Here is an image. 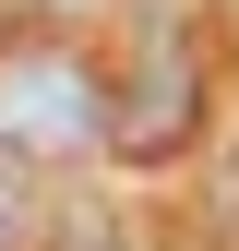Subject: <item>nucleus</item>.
I'll return each mask as SVG.
<instances>
[{
	"instance_id": "1",
	"label": "nucleus",
	"mask_w": 239,
	"mask_h": 251,
	"mask_svg": "<svg viewBox=\"0 0 239 251\" xmlns=\"http://www.w3.org/2000/svg\"><path fill=\"white\" fill-rule=\"evenodd\" d=\"M108 84L72 48H0V155H84Z\"/></svg>"
},
{
	"instance_id": "2",
	"label": "nucleus",
	"mask_w": 239,
	"mask_h": 251,
	"mask_svg": "<svg viewBox=\"0 0 239 251\" xmlns=\"http://www.w3.org/2000/svg\"><path fill=\"white\" fill-rule=\"evenodd\" d=\"M191 120H203L191 36H179V24H143V48H132V84L96 108V144H120L132 168H156V155H179V144H191Z\"/></svg>"
},
{
	"instance_id": "3",
	"label": "nucleus",
	"mask_w": 239,
	"mask_h": 251,
	"mask_svg": "<svg viewBox=\"0 0 239 251\" xmlns=\"http://www.w3.org/2000/svg\"><path fill=\"white\" fill-rule=\"evenodd\" d=\"M36 239H48V192L0 168V251H36Z\"/></svg>"
},
{
	"instance_id": "4",
	"label": "nucleus",
	"mask_w": 239,
	"mask_h": 251,
	"mask_svg": "<svg viewBox=\"0 0 239 251\" xmlns=\"http://www.w3.org/2000/svg\"><path fill=\"white\" fill-rule=\"evenodd\" d=\"M203 227H215V251H239V155L215 168V192H203Z\"/></svg>"
},
{
	"instance_id": "5",
	"label": "nucleus",
	"mask_w": 239,
	"mask_h": 251,
	"mask_svg": "<svg viewBox=\"0 0 239 251\" xmlns=\"http://www.w3.org/2000/svg\"><path fill=\"white\" fill-rule=\"evenodd\" d=\"M60 239H72V251H120V227H108V215H84V203H60Z\"/></svg>"
},
{
	"instance_id": "6",
	"label": "nucleus",
	"mask_w": 239,
	"mask_h": 251,
	"mask_svg": "<svg viewBox=\"0 0 239 251\" xmlns=\"http://www.w3.org/2000/svg\"><path fill=\"white\" fill-rule=\"evenodd\" d=\"M48 12H84V0H48Z\"/></svg>"
}]
</instances>
